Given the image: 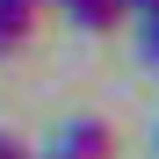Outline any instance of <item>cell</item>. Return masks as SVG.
<instances>
[{"label": "cell", "instance_id": "obj_1", "mask_svg": "<svg viewBox=\"0 0 159 159\" xmlns=\"http://www.w3.org/2000/svg\"><path fill=\"white\" fill-rule=\"evenodd\" d=\"M51 152H65V159H116V130L101 123V116H72Z\"/></svg>", "mask_w": 159, "mask_h": 159}, {"label": "cell", "instance_id": "obj_2", "mask_svg": "<svg viewBox=\"0 0 159 159\" xmlns=\"http://www.w3.org/2000/svg\"><path fill=\"white\" fill-rule=\"evenodd\" d=\"M72 29H87V36H109L116 22H123V0H58Z\"/></svg>", "mask_w": 159, "mask_h": 159}, {"label": "cell", "instance_id": "obj_3", "mask_svg": "<svg viewBox=\"0 0 159 159\" xmlns=\"http://www.w3.org/2000/svg\"><path fill=\"white\" fill-rule=\"evenodd\" d=\"M36 29V0H0V58H15Z\"/></svg>", "mask_w": 159, "mask_h": 159}, {"label": "cell", "instance_id": "obj_4", "mask_svg": "<svg viewBox=\"0 0 159 159\" xmlns=\"http://www.w3.org/2000/svg\"><path fill=\"white\" fill-rule=\"evenodd\" d=\"M138 22H145V29H138V51H145V65L159 72V7H152V15H138Z\"/></svg>", "mask_w": 159, "mask_h": 159}, {"label": "cell", "instance_id": "obj_5", "mask_svg": "<svg viewBox=\"0 0 159 159\" xmlns=\"http://www.w3.org/2000/svg\"><path fill=\"white\" fill-rule=\"evenodd\" d=\"M0 159H29V152H22V138H7V130H0Z\"/></svg>", "mask_w": 159, "mask_h": 159}, {"label": "cell", "instance_id": "obj_6", "mask_svg": "<svg viewBox=\"0 0 159 159\" xmlns=\"http://www.w3.org/2000/svg\"><path fill=\"white\" fill-rule=\"evenodd\" d=\"M159 7V0H123V15H152Z\"/></svg>", "mask_w": 159, "mask_h": 159}, {"label": "cell", "instance_id": "obj_7", "mask_svg": "<svg viewBox=\"0 0 159 159\" xmlns=\"http://www.w3.org/2000/svg\"><path fill=\"white\" fill-rule=\"evenodd\" d=\"M43 159H65V152H43Z\"/></svg>", "mask_w": 159, "mask_h": 159}, {"label": "cell", "instance_id": "obj_8", "mask_svg": "<svg viewBox=\"0 0 159 159\" xmlns=\"http://www.w3.org/2000/svg\"><path fill=\"white\" fill-rule=\"evenodd\" d=\"M36 7H43V0H36Z\"/></svg>", "mask_w": 159, "mask_h": 159}]
</instances>
